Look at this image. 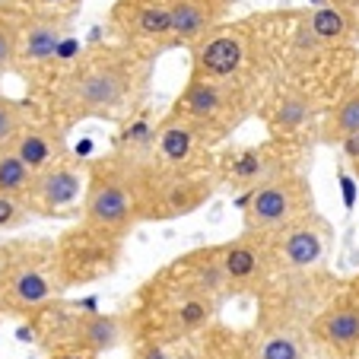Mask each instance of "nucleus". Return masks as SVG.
<instances>
[{"label":"nucleus","instance_id":"obj_1","mask_svg":"<svg viewBox=\"0 0 359 359\" xmlns=\"http://www.w3.org/2000/svg\"><path fill=\"white\" fill-rule=\"evenodd\" d=\"M149 57L128 45H95L51 86L48 121L61 130L80 121H124L140 105Z\"/></svg>","mask_w":359,"mask_h":359},{"label":"nucleus","instance_id":"obj_2","mask_svg":"<svg viewBox=\"0 0 359 359\" xmlns=\"http://www.w3.org/2000/svg\"><path fill=\"white\" fill-rule=\"evenodd\" d=\"M57 248L48 242H13L0 248V312L32 318L51 309L64 290Z\"/></svg>","mask_w":359,"mask_h":359},{"label":"nucleus","instance_id":"obj_3","mask_svg":"<svg viewBox=\"0 0 359 359\" xmlns=\"http://www.w3.org/2000/svg\"><path fill=\"white\" fill-rule=\"evenodd\" d=\"M137 223H143V207L134 175L115 156L93 163L83 197V229L102 242L118 245Z\"/></svg>","mask_w":359,"mask_h":359},{"label":"nucleus","instance_id":"obj_4","mask_svg":"<svg viewBox=\"0 0 359 359\" xmlns=\"http://www.w3.org/2000/svg\"><path fill=\"white\" fill-rule=\"evenodd\" d=\"M175 115H182L207 147H217L219 140L232 134L245 118L251 115V95L248 83H226V80H207V76L191 74L188 86L172 105Z\"/></svg>","mask_w":359,"mask_h":359},{"label":"nucleus","instance_id":"obj_5","mask_svg":"<svg viewBox=\"0 0 359 359\" xmlns=\"http://www.w3.org/2000/svg\"><path fill=\"white\" fill-rule=\"evenodd\" d=\"M315 213V191L299 169H286L248 191L242 201V232L271 238Z\"/></svg>","mask_w":359,"mask_h":359},{"label":"nucleus","instance_id":"obj_6","mask_svg":"<svg viewBox=\"0 0 359 359\" xmlns=\"http://www.w3.org/2000/svg\"><path fill=\"white\" fill-rule=\"evenodd\" d=\"M74 32V13H20V48H16V74L29 83L57 80L64 48Z\"/></svg>","mask_w":359,"mask_h":359},{"label":"nucleus","instance_id":"obj_7","mask_svg":"<svg viewBox=\"0 0 359 359\" xmlns=\"http://www.w3.org/2000/svg\"><path fill=\"white\" fill-rule=\"evenodd\" d=\"M191 74L207 76V80H226V83H245V67L255 57V32L251 22H236V26H219L210 35H203L191 48Z\"/></svg>","mask_w":359,"mask_h":359},{"label":"nucleus","instance_id":"obj_8","mask_svg":"<svg viewBox=\"0 0 359 359\" xmlns=\"http://www.w3.org/2000/svg\"><path fill=\"white\" fill-rule=\"evenodd\" d=\"M331 223L318 213L299 219V223L280 229L277 236L267 238V251H271L273 271L286 273V277H299V273L318 271L327 258L331 248Z\"/></svg>","mask_w":359,"mask_h":359},{"label":"nucleus","instance_id":"obj_9","mask_svg":"<svg viewBox=\"0 0 359 359\" xmlns=\"http://www.w3.org/2000/svg\"><path fill=\"white\" fill-rule=\"evenodd\" d=\"M86 182H89V165L64 156L61 163L48 165L45 172H39L32 178L29 194L22 197V203H26V210L32 217H45V219L70 217L76 207L83 210Z\"/></svg>","mask_w":359,"mask_h":359},{"label":"nucleus","instance_id":"obj_10","mask_svg":"<svg viewBox=\"0 0 359 359\" xmlns=\"http://www.w3.org/2000/svg\"><path fill=\"white\" fill-rule=\"evenodd\" d=\"M213 255H217V267L226 292H232V296H255L277 273L271 251H267V238L251 236V232H242V236L217 245Z\"/></svg>","mask_w":359,"mask_h":359},{"label":"nucleus","instance_id":"obj_11","mask_svg":"<svg viewBox=\"0 0 359 359\" xmlns=\"http://www.w3.org/2000/svg\"><path fill=\"white\" fill-rule=\"evenodd\" d=\"M111 26L118 29L124 45L149 61L172 48L169 0H118L111 7Z\"/></svg>","mask_w":359,"mask_h":359},{"label":"nucleus","instance_id":"obj_12","mask_svg":"<svg viewBox=\"0 0 359 359\" xmlns=\"http://www.w3.org/2000/svg\"><path fill=\"white\" fill-rule=\"evenodd\" d=\"M309 344L325 359H359V296L344 292L309 321Z\"/></svg>","mask_w":359,"mask_h":359},{"label":"nucleus","instance_id":"obj_13","mask_svg":"<svg viewBox=\"0 0 359 359\" xmlns=\"http://www.w3.org/2000/svg\"><path fill=\"white\" fill-rule=\"evenodd\" d=\"M292 169L286 165V147L283 143H264V147H242V149H232L226 153L223 159L217 163V172H219V182L229 184V188H238V191H255L258 184L271 182L273 175L280 172Z\"/></svg>","mask_w":359,"mask_h":359},{"label":"nucleus","instance_id":"obj_14","mask_svg":"<svg viewBox=\"0 0 359 359\" xmlns=\"http://www.w3.org/2000/svg\"><path fill=\"white\" fill-rule=\"evenodd\" d=\"M232 0H169L172 13V48H194L203 35L219 29Z\"/></svg>","mask_w":359,"mask_h":359},{"label":"nucleus","instance_id":"obj_15","mask_svg":"<svg viewBox=\"0 0 359 359\" xmlns=\"http://www.w3.org/2000/svg\"><path fill=\"white\" fill-rule=\"evenodd\" d=\"M10 149L32 169V175L45 172L48 165L61 163L64 156H70L67 143H64V130L51 121H29L26 128L16 134V140Z\"/></svg>","mask_w":359,"mask_h":359},{"label":"nucleus","instance_id":"obj_16","mask_svg":"<svg viewBox=\"0 0 359 359\" xmlns=\"http://www.w3.org/2000/svg\"><path fill=\"white\" fill-rule=\"evenodd\" d=\"M124 340V325L118 315H76L67 321V331L57 340V346H76V350H89L95 356L102 353H111L118 344ZM55 350V346H51Z\"/></svg>","mask_w":359,"mask_h":359},{"label":"nucleus","instance_id":"obj_17","mask_svg":"<svg viewBox=\"0 0 359 359\" xmlns=\"http://www.w3.org/2000/svg\"><path fill=\"white\" fill-rule=\"evenodd\" d=\"M305 32L315 45H325V48H337L353 41L356 35V13L344 4H325V7L312 10L305 16Z\"/></svg>","mask_w":359,"mask_h":359},{"label":"nucleus","instance_id":"obj_18","mask_svg":"<svg viewBox=\"0 0 359 359\" xmlns=\"http://www.w3.org/2000/svg\"><path fill=\"white\" fill-rule=\"evenodd\" d=\"M309 118H312V99L305 93H296V89H290V93H283L277 102H273L271 115H267V121H271V134L277 143H290L296 140L299 134L305 130V124H309Z\"/></svg>","mask_w":359,"mask_h":359},{"label":"nucleus","instance_id":"obj_19","mask_svg":"<svg viewBox=\"0 0 359 359\" xmlns=\"http://www.w3.org/2000/svg\"><path fill=\"white\" fill-rule=\"evenodd\" d=\"M245 359H305V337L296 327H261L245 346Z\"/></svg>","mask_w":359,"mask_h":359},{"label":"nucleus","instance_id":"obj_20","mask_svg":"<svg viewBox=\"0 0 359 359\" xmlns=\"http://www.w3.org/2000/svg\"><path fill=\"white\" fill-rule=\"evenodd\" d=\"M321 134H325L327 143H344L346 137L359 134V89L346 93L344 99L334 105L325 128H321Z\"/></svg>","mask_w":359,"mask_h":359},{"label":"nucleus","instance_id":"obj_21","mask_svg":"<svg viewBox=\"0 0 359 359\" xmlns=\"http://www.w3.org/2000/svg\"><path fill=\"white\" fill-rule=\"evenodd\" d=\"M32 169L16 156L13 149H4L0 153V197H22L29 194V184H32Z\"/></svg>","mask_w":359,"mask_h":359},{"label":"nucleus","instance_id":"obj_22","mask_svg":"<svg viewBox=\"0 0 359 359\" xmlns=\"http://www.w3.org/2000/svg\"><path fill=\"white\" fill-rule=\"evenodd\" d=\"M29 121H32V111H29L26 102H16L0 93V153L13 147L16 134H20Z\"/></svg>","mask_w":359,"mask_h":359},{"label":"nucleus","instance_id":"obj_23","mask_svg":"<svg viewBox=\"0 0 359 359\" xmlns=\"http://www.w3.org/2000/svg\"><path fill=\"white\" fill-rule=\"evenodd\" d=\"M16 48H20V16L0 10V76L16 74Z\"/></svg>","mask_w":359,"mask_h":359},{"label":"nucleus","instance_id":"obj_24","mask_svg":"<svg viewBox=\"0 0 359 359\" xmlns=\"http://www.w3.org/2000/svg\"><path fill=\"white\" fill-rule=\"evenodd\" d=\"M32 219V213L26 210V203L16 197H0V232H16Z\"/></svg>","mask_w":359,"mask_h":359},{"label":"nucleus","instance_id":"obj_25","mask_svg":"<svg viewBox=\"0 0 359 359\" xmlns=\"http://www.w3.org/2000/svg\"><path fill=\"white\" fill-rule=\"evenodd\" d=\"M20 13H76L83 0H13Z\"/></svg>","mask_w":359,"mask_h":359},{"label":"nucleus","instance_id":"obj_26","mask_svg":"<svg viewBox=\"0 0 359 359\" xmlns=\"http://www.w3.org/2000/svg\"><path fill=\"white\" fill-rule=\"evenodd\" d=\"M48 359H99V356L89 350H76V346H55L48 353Z\"/></svg>","mask_w":359,"mask_h":359},{"label":"nucleus","instance_id":"obj_27","mask_svg":"<svg viewBox=\"0 0 359 359\" xmlns=\"http://www.w3.org/2000/svg\"><path fill=\"white\" fill-rule=\"evenodd\" d=\"M353 172H356V178H359V165H353Z\"/></svg>","mask_w":359,"mask_h":359},{"label":"nucleus","instance_id":"obj_28","mask_svg":"<svg viewBox=\"0 0 359 359\" xmlns=\"http://www.w3.org/2000/svg\"><path fill=\"white\" fill-rule=\"evenodd\" d=\"M331 4H344V0H331Z\"/></svg>","mask_w":359,"mask_h":359}]
</instances>
